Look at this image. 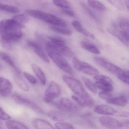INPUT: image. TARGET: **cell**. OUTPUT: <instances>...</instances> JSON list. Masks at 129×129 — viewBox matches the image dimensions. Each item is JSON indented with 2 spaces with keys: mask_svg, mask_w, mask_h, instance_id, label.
<instances>
[{
  "mask_svg": "<svg viewBox=\"0 0 129 129\" xmlns=\"http://www.w3.org/2000/svg\"><path fill=\"white\" fill-rule=\"evenodd\" d=\"M61 89L59 85L56 82L52 81L45 91L46 97L52 99L58 97L61 95Z\"/></svg>",
  "mask_w": 129,
  "mask_h": 129,
  "instance_id": "cell-12",
  "label": "cell"
},
{
  "mask_svg": "<svg viewBox=\"0 0 129 129\" xmlns=\"http://www.w3.org/2000/svg\"><path fill=\"white\" fill-rule=\"evenodd\" d=\"M114 7L118 10L124 11L125 7L122 0H107Z\"/></svg>",
  "mask_w": 129,
  "mask_h": 129,
  "instance_id": "cell-32",
  "label": "cell"
},
{
  "mask_svg": "<svg viewBox=\"0 0 129 129\" xmlns=\"http://www.w3.org/2000/svg\"><path fill=\"white\" fill-rule=\"evenodd\" d=\"M31 66L33 71L39 78L42 84L45 85L46 83V79L45 74L42 69L35 64H32Z\"/></svg>",
  "mask_w": 129,
  "mask_h": 129,
  "instance_id": "cell-21",
  "label": "cell"
},
{
  "mask_svg": "<svg viewBox=\"0 0 129 129\" xmlns=\"http://www.w3.org/2000/svg\"><path fill=\"white\" fill-rule=\"evenodd\" d=\"M100 122L103 126L110 129H120L123 127L122 123L110 117H102L100 119Z\"/></svg>",
  "mask_w": 129,
  "mask_h": 129,
  "instance_id": "cell-13",
  "label": "cell"
},
{
  "mask_svg": "<svg viewBox=\"0 0 129 129\" xmlns=\"http://www.w3.org/2000/svg\"><path fill=\"white\" fill-rule=\"evenodd\" d=\"M49 39L53 46L62 55L69 57L73 56L74 53L67 46L65 41L63 39L53 37H49Z\"/></svg>",
  "mask_w": 129,
  "mask_h": 129,
  "instance_id": "cell-4",
  "label": "cell"
},
{
  "mask_svg": "<svg viewBox=\"0 0 129 129\" xmlns=\"http://www.w3.org/2000/svg\"><path fill=\"white\" fill-rule=\"evenodd\" d=\"M55 6L62 9H69L70 7L69 3L66 0H52Z\"/></svg>",
  "mask_w": 129,
  "mask_h": 129,
  "instance_id": "cell-33",
  "label": "cell"
},
{
  "mask_svg": "<svg viewBox=\"0 0 129 129\" xmlns=\"http://www.w3.org/2000/svg\"><path fill=\"white\" fill-rule=\"evenodd\" d=\"M81 47L88 52L95 54H99L100 53L99 50L95 45L89 42L83 41L81 42Z\"/></svg>",
  "mask_w": 129,
  "mask_h": 129,
  "instance_id": "cell-24",
  "label": "cell"
},
{
  "mask_svg": "<svg viewBox=\"0 0 129 129\" xmlns=\"http://www.w3.org/2000/svg\"><path fill=\"white\" fill-rule=\"evenodd\" d=\"M118 33L121 35L127 41H129V32L128 31L121 30Z\"/></svg>",
  "mask_w": 129,
  "mask_h": 129,
  "instance_id": "cell-43",
  "label": "cell"
},
{
  "mask_svg": "<svg viewBox=\"0 0 129 129\" xmlns=\"http://www.w3.org/2000/svg\"><path fill=\"white\" fill-rule=\"evenodd\" d=\"M94 79L96 80L102 82H106V83H109L112 84V81L110 78L107 76L102 75H95L94 77Z\"/></svg>",
  "mask_w": 129,
  "mask_h": 129,
  "instance_id": "cell-35",
  "label": "cell"
},
{
  "mask_svg": "<svg viewBox=\"0 0 129 129\" xmlns=\"http://www.w3.org/2000/svg\"><path fill=\"white\" fill-rule=\"evenodd\" d=\"M26 13L29 15L55 26L66 27L67 24L65 21L54 15L39 10L27 9Z\"/></svg>",
  "mask_w": 129,
  "mask_h": 129,
  "instance_id": "cell-2",
  "label": "cell"
},
{
  "mask_svg": "<svg viewBox=\"0 0 129 129\" xmlns=\"http://www.w3.org/2000/svg\"><path fill=\"white\" fill-rule=\"evenodd\" d=\"M81 6H82L83 8L84 9L85 11L88 13V15L90 16V17H91L94 20H95V21H97V22H98V21H99L98 18H97L96 16L93 13V12H92V10H90L89 8H88V7L86 6V5H85V4H84V3L81 4Z\"/></svg>",
  "mask_w": 129,
  "mask_h": 129,
  "instance_id": "cell-38",
  "label": "cell"
},
{
  "mask_svg": "<svg viewBox=\"0 0 129 129\" xmlns=\"http://www.w3.org/2000/svg\"><path fill=\"white\" fill-rule=\"evenodd\" d=\"M24 27V25L13 19H4L0 21V34L9 30L21 29Z\"/></svg>",
  "mask_w": 129,
  "mask_h": 129,
  "instance_id": "cell-8",
  "label": "cell"
},
{
  "mask_svg": "<svg viewBox=\"0 0 129 129\" xmlns=\"http://www.w3.org/2000/svg\"><path fill=\"white\" fill-rule=\"evenodd\" d=\"M95 84L96 88H99L103 91L110 92L112 91L113 89L112 84L106 82L97 81Z\"/></svg>",
  "mask_w": 129,
  "mask_h": 129,
  "instance_id": "cell-27",
  "label": "cell"
},
{
  "mask_svg": "<svg viewBox=\"0 0 129 129\" xmlns=\"http://www.w3.org/2000/svg\"><path fill=\"white\" fill-rule=\"evenodd\" d=\"M64 28L63 27L55 26V25H52L50 27V30L55 32L61 34L63 35H66V36H71L72 34L71 31L70 30L66 29Z\"/></svg>",
  "mask_w": 129,
  "mask_h": 129,
  "instance_id": "cell-28",
  "label": "cell"
},
{
  "mask_svg": "<svg viewBox=\"0 0 129 129\" xmlns=\"http://www.w3.org/2000/svg\"><path fill=\"white\" fill-rule=\"evenodd\" d=\"M3 66L0 63V71L3 70Z\"/></svg>",
  "mask_w": 129,
  "mask_h": 129,
  "instance_id": "cell-45",
  "label": "cell"
},
{
  "mask_svg": "<svg viewBox=\"0 0 129 129\" xmlns=\"http://www.w3.org/2000/svg\"><path fill=\"white\" fill-rule=\"evenodd\" d=\"M0 10L12 13H18L19 12V9L16 7L5 5L1 3H0Z\"/></svg>",
  "mask_w": 129,
  "mask_h": 129,
  "instance_id": "cell-29",
  "label": "cell"
},
{
  "mask_svg": "<svg viewBox=\"0 0 129 129\" xmlns=\"http://www.w3.org/2000/svg\"><path fill=\"white\" fill-rule=\"evenodd\" d=\"M27 44L28 46L44 61L47 63L49 62L48 56L40 44L34 40L28 41Z\"/></svg>",
  "mask_w": 129,
  "mask_h": 129,
  "instance_id": "cell-9",
  "label": "cell"
},
{
  "mask_svg": "<svg viewBox=\"0 0 129 129\" xmlns=\"http://www.w3.org/2000/svg\"><path fill=\"white\" fill-rule=\"evenodd\" d=\"M107 103L109 104L123 106L127 104V100L124 96H120L110 98L107 100Z\"/></svg>",
  "mask_w": 129,
  "mask_h": 129,
  "instance_id": "cell-22",
  "label": "cell"
},
{
  "mask_svg": "<svg viewBox=\"0 0 129 129\" xmlns=\"http://www.w3.org/2000/svg\"><path fill=\"white\" fill-rule=\"evenodd\" d=\"M118 78L120 79L121 81L125 83L129 84V72L127 71H124L122 74H120L117 75Z\"/></svg>",
  "mask_w": 129,
  "mask_h": 129,
  "instance_id": "cell-37",
  "label": "cell"
},
{
  "mask_svg": "<svg viewBox=\"0 0 129 129\" xmlns=\"http://www.w3.org/2000/svg\"><path fill=\"white\" fill-rule=\"evenodd\" d=\"M83 80L87 89L93 93H96L97 92V88L95 84L90 79L83 77Z\"/></svg>",
  "mask_w": 129,
  "mask_h": 129,
  "instance_id": "cell-30",
  "label": "cell"
},
{
  "mask_svg": "<svg viewBox=\"0 0 129 129\" xmlns=\"http://www.w3.org/2000/svg\"><path fill=\"white\" fill-rule=\"evenodd\" d=\"M12 89L10 81L3 77L0 81V95L3 96H7L11 93Z\"/></svg>",
  "mask_w": 129,
  "mask_h": 129,
  "instance_id": "cell-14",
  "label": "cell"
},
{
  "mask_svg": "<svg viewBox=\"0 0 129 129\" xmlns=\"http://www.w3.org/2000/svg\"><path fill=\"white\" fill-rule=\"evenodd\" d=\"M72 63L74 68L78 71L90 75L99 74V71L93 66L85 62L80 60L76 57H74Z\"/></svg>",
  "mask_w": 129,
  "mask_h": 129,
  "instance_id": "cell-5",
  "label": "cell"
},
{
  "mask_svg": "<svg viewBox=\"0 0 129 129\" xmlns=\"http://www.w3.org/2000/svg\"><path fill=\"white\" fill-rule=\"evenodd\" d=\"M14 80L19 88L24 91H28L29 87L26 82L21 78V75L18 74H16L13 76Z\"/></svg>",
  "mask_w": 129,
  "mask_h": 129,
  "instance_id": "cell-23",
  "label": "cell"
},
{
  "mask_svg": "<svg viewBox=\"0 0 129 129\" xmlns=\"http://www.w3.org/2000/svg\"><path fill=\"white\" fill-rule=\"evenodd\" d=\"M94 111L96 113L105 115H113L117 112L111 106L104 105L96 106L94 108Z\"/></svg>",
  "mask_w": 129,
  "mask_h": 129,
  "instance_id": "cell-15",
  "label": "cell"
},
{
  "mask_svg": "<svg viewBox=\"0 0 129 129\" xmlns=\"http://www.w3.org/2000/svg\"><path fill=\"white\" fill-rule=\"evenodd\" d=\"M52 105L59 109L63 111H70L77 109L76 106L73 102L70 99L66 97H62L59 102L53 101Z\"/></svg>",
  "mask_w": 129,
  "mask_h": 129,
  "instance_id": "cell-11",
  "label": "cell"
},
{
  "mask_svg": "<svg viewBox=\"0 0 129 129\" xmlns=\"http://www.w3.org/2000/svg\"><path fill=\"white\" fill-rule=\"evenodd\" d=\"M94 61L96 64L100 66L109 72L118 75L123 73L124 71L120 68L115 65L111 62H109L104 59L99 57H95Z\"/></svg>",
  "mask_w": 129,
  "mask_h": 129,
  "instance_id": "cell-7",
  "label": "cell"
},
{
  "mask_svg": "<svg viewBox=\"0 0 129 129\" xmlns=\"http://www.w3.org/2000/svg\"><path fill=\"white\" fill-rule=\"evenodd\" d=\"M62 13L64 15H66L70 17L74 16L75 15L74 13L71 10H68V9H63L62 10Z\"/></svg>",
  "mask_w": 129,
  "mask_h": 129,
  "instance_id": "cell-44",
  "label": "cell"
},
{
  "mask_svg": "<svg viewBox=\"0 0 129 129\" xmlns=\"http://www.w3.org/2000/svg\"><path fill=\"white\" fill-rule=\"evenodd\" d=\"M0 58L4 61L5 62L14 69L16 74L21 75L20 70L16 67L12 59L8 54L4 52H0Z\"/></svg>",
  "mask_w": 129,
  "mask_h": 129,
  "instance_id": "cell-18",
  "label": "cell"
},
{
  "mask_svg": "<svg viewBox=\"0 0 129 129\" xmlns=\"http://www.w3.org/2000/svg\"><path fill=\"white\" fill-rule=\"evenodd\" d=\"M24 75L27 80L32 84H35L37 83V80L35 78L30 74L27 72H24Z\"/></svg>",
  "mask_w": 129,
  "mask_h": 129,
  "instance_id": "cell-41",
  "label": "cell"
},
{
  "mask_svg": "<svg viewBox=\"0 0 129 129\" xmlns=\"http://www.w3.org/2000/svg\"><path fill=\"white\" fill-rule=\"evenodd\" d=\"M47 116L51 120L55 121H62L65 118L62 113L57 111H50L47 114Z\"/></svg>",
  "mask_w": 129,
  "mask_h": 129,
  "instance_id": "cell-25",
  "label": "cell"
},
{
  "mask_svg": "<svg viewBox=\"0 0 129 129\" xmlns=\"http://www.w3.org/2000/svg\"><path fill=\"white\" fill-rule=\"evenodd\" d=\"M63 80L72 92L78 97L82 99L91 97L85 90L82 84L76 78L64 75L63 77Z\"/></svg>",
  "mask_w": 129,
  "mask_h": 129,
  "instance_id": "cell-3",
  "label": "cell"
},
{
  "mask_svg": "<svg viewBox=\"0 0 129 129\" xmlns=\"http://www.w3.org/2000/svg\"><path fill=\"white\" fill-rule=\"evenodd\" d=\"M72 98L78 105L82 107L90 108L93 107L95 104L94 100L91 97L87 99H82L76 95H72Z\"/></svg>",
  "mask_w": 129,
  "mask_h": 129,
  "instance_id": "cell-16",
  "label": "cell"
},
{
  "mask_svg": "<svg viewBox=\"0 0 129 129\" xmlns=\"http://www.w3.org/2000/svg\"><path fill=\"white\" fill-rule=\"evenodd\" d=\"M46 49L48 55L59 69L68 74H73V69L70 65L50 41H48L46 43Z\"/></svg>",
  "mask_w": 129,
  "mask_h": 129,
  "instance_id": "cell-1",
  "label": "cell"
},
{
  "mask_svg": "<svg viewBox=\"0 0 129 129\" xmlns=\"http://www.w3.org/2000/svg\"><path fill=\"white\" fill-rule=\"evenodd\" d=\"M7 128L10 129H27L28 127L20 121L14 120H8L6 122Z\"/></svg>",
  "mask_w": 129,
  "mask_h": 129,
  "instance_id": "cell-20",
  "label": "cell"
},
{
  "mask_svg": "<svg viewBox=\"0 0 129 129\" xmlns=\"http://www.w3.org/2000/svg\"><path fill=\"white\" fill-rule=\"evenodd\" d=\"M88 4L91 7L100 11H104L106 9L105 6L98 0H87Z\"/></svg>",
  "mask_w": 129,
  "mask_h": 129,
  "instance_id": "cell-26",
  "label": "cell"
},
{
  "mask_svg": "<svg viewBox=\"0 0 129 129\" xmlns=\"http://www.w3.org/2000/svg\"><path fill=\"white\" fill-rule=\"evenodd\" d=\"M55 127L57 129H72L74 127L71 124L64 122H58L55 124Z\"/></svg>",
  "mask_w": 129,
  "mask_h": 129,
  "instance_id": "cell-36",
  "label": "cell"
},
{
  "mask_svg": "<svg viewBox=\"0 0 129 129\" xmlns=\"http://www.w3.org/2000/svg\"><path fill=\"white\" fill-rule=\"evenodd\" d=\"M110 34L113 35L114 37L120 40L124 45H125L126 46L128 47L129 46V41H127L126 40L124 39L121 35H120L118 32H116L114 31L113 30H109L108 31Z\"/></svg>",
  "mask_w": 129,
  "mask_h": 129,
  "instance_id": "cell-34",
  "label": "cell"
},
{
  "mask_svg": "<svg viewBox=\"0 0 129 129\" xmlns=\"http://www.w3.org/2000/svg\"><path fill=\"white\" fill-rule=\"evenodd\" d=\"M33 124L35 128L38 129H53L54 127L49 122L43 119H35L33 121Z\"/></svg>",
  "mask_w": 129,
  "mask_h": 129,
  "instance_id": "cell-19",
  "label": "cell"
},
{
  "mask_svg": "<svg viewBox=\"0 0 129 129\" xmlns=\"http://www.w3.org/2000/svg\"><path fill=\"white\" fill-rule=\"evenodd\" d=\"M12 97L13 100L17 104L28 106L36 112L40 114H43V111L37 105L22 96L19 94H14L13 95Z\"/></svg>",
  "mask_w": 129,
  "mask_h": 129,
  "instance_id": "cell-10",
  "label": "cell"
},
{
  "mask_svg": "<svg viewBox=\"0 0 129 129\" xmlns=\"http://www.w3.org/2000/svg\"><path fill=\"white\" fill-rule=\"evenodd\" d=\"M72 24L74 28L79 33L83 35L86 37L90 38L93 40L95 39V37L94 35L83 27L79 22L77 21H73L72 23Z\"/></svg>",
  "mask_w": 129,
  "mask_h": 129,
  "instance_id": "cell-17",
  "label": "cell"
},
{
  "mask_svg": "<svg viewBox=\"0 0 129 129\" xmlns=\"http://www.w3.org/2000/svg\"><path fill=\"white\" fill-rule=\"evenodd\" d=\"M3 124H2V123L1 122H0V129H1V128H3Z\"/></svg>",
  "mask_w": 129,
  "mask_h": 129,
  "instance_id": "cell-46",
  "label": "cell"
},
{
  "mask_svg": "<svg viewBox=\"0 0 129 129\" xmlns=\"http://www.w3.org/2000/svg\"><path fill=\"white\" fill-rule=\"evenodd\" d=\"M99 96L102 99L108 100L111 97V94L109 92L102 91L100 92L99 94Z\"/></svg>",
  "mask_w": 129,
  "mask_h": 129,
  "instance_id": "cell-40",
  "label": "cell"
},
{
  "mask_svg": "<svg viewBox=\"0 0 129 129\" xmlns=\"http://www.w3.org/2000/svg\"><path fill=\"white\" fill-rule=\"evenodd\" d=\"M11 118V117L4 110L0 107V119L5 120H8Z\"/></svg>",
  "mask_w": 129,
  "mask_h": 129,
  "instance_id": "cell-42",
  "label": "cell"
},
{
  "mask_svg": "<svg viewBox=\"0 0 129 129\" xmlns=\"http://www.w3.org/2000/svg\"><path fill=\"white\" fill-rule=\"evenodd\" d=\"M12 19L19 23L23 25L25 23H27L29 21V18L28 16L25 14L17 15L14 16Z\"/></svg>",
  "mask_w": 129,
  "mask_h": 129,
  "instance_id": "cell-31",
  "label": "cell"
},
{
  "mask_svg": "<svg viewBox=\"0 0 129 129\" xmlns=\"http://www.w3.org/2000/svg\"><path fill=\"white\" fill-rule=\"evenodd\" d=\"M119 26L122 30L129 31V22L126 20H122L119 22Z\"/></svg>",
  "mask_w": 129,
  "mask_h": 129,
  "instance_id": "cell-39",
  "label": "cell"
},
{
  "mask_svg": "<svg viewBox=\"0 0 129 129\" xmlns=\"http://www.w3.org/2000/svg\"><path fill=\"white\" fill-rule=\"evenodd\" d=\"M23 34L21 29H15L4 32L1 34V38L6 43H10L20 40Z\"/></svg>",
  "mask_w": 129,
  "mask_h": 129,
  "instance_id": "cell-6",
  "label": "cell"
}]
</instances>
